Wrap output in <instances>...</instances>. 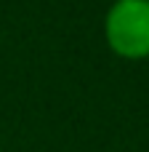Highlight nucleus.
<instances>
[{
    "label": "nucleus",
    "mask_w": 149,
    "mask_h": 152,
    "mask_svg": "<svg viewBox=\"0 0 149 152\" xmlns=\"http://www.w3.org/2000/svg\"><path fill=\"white\" fill-rule=\"evenodd\" d=\"M104 40L125 61L149 59V0H112L104 13Z\"/></svg>",
    "instance_id": "1"
},
{
    "label": "nucleus",
    "mask_w": 149,
    "mask_h": 152,
    "mask_svg": "<svg viewBox=\"0 0 149 152\" xmlns=\"http://www.w3.org/2000/svg\"><path fill=\"white\" fill-rule=\"evenodd\" d=\"M0 152H3V150H0Z\"/></svg>",
    "instance_id": "2"
}]
</instances>
